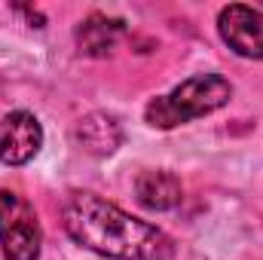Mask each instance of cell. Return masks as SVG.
Instances as JSON below:
<instances>
[{
  "mask_svg": "<svg viewBox=\"0 0 263 260\" xmlns=\"http://www.w3.org/2000/svg\"><path fill=\"white\" fill-rule=\"evenodd\" d=\"M220 40L242 59H263V12L254 6L230 3L217 12Z\"/></svg>",
  "mask_w": 263,
  "mask_h": 260,
  "instance_id": "obj_4",
  "label": "cell"
},
{
  "mask_svg": "<svg viewBox=\"0 0 263 260\" xmlns=\"http://www.w3.org/2000/svg\"><path fill=\"white\" fill-rule=\"evenodd\" d=\"M0 251L6 260H37L43 251L34 205L12 190H0Z\"/></svg>",
  "mask_w": 263,
  "mask_h": 260,
  "instance_id": "obj_3",
  "label": "cell"
},
{
  "mask_svg": "<svg viewBox=\"0 0 263 260\" xmlns=\"http://www.w3.org/2000/svg\"><path fill=\"white\" fill-rule=\"evenodd\" d=\"M135 196L150 211H172L181 205L184 187H181L178 175L162 172V169H147L135 178Z\"/></svg>",
  "mask_w": 263,
  "mask_h": 260,
  "instance_id": "obj_7",
  "label": "cell"
},
{
  "mask_svg": "<svg viewBox=\"0 0 263 260\" xmlns=\"http://www.w3.org/2000/svg\"><path fill=\"white\" fill-rule=\"evenodd\" d=\"M126 34V22L123 18H110V15H89L80 28H77V46L83 55L92 59H104L110 55V49L117 46V40Z\"/></svg>",
  "mask_w": 263,
  "mask_h": 260,
  "instance_id": "obj_8",
  "label": "cell"
},
{
  "mask_svg": "<svg viewBox=\"0 0 263 260\" xmlns=\"http://www.w3.org/2000/svg\"><path fill=\"white\" fill-rule=\"evenodd\" d=\"M73 138H77V144L86 153H92V156H110L123 144V126L117 123V117L95 110V114H86L73 126Z\"/></svg>",
  "mask_w": 263,
  "mask_h": 260,
  "instance_id": "obj_6",
  "label": "cell"
},
{
  "mask_svg": "<svg viewBox=\"0 0 263 260\" xmlns=\"http://www.w3.org/2000/svg\"><path fill=\"white\" fill-rule=\"evenodd\" d=\"M67 236L104 257L117 260H168L175 242L153 224L132 217L120 205L101 199L98 193L77 190L62 205Z\"/></svg>",
  "mask_w": 263,
  "mask_h": 260,
  "instance_id": "obj_1",
  "label": "cell"
},
{
  "mask_svg": "<svg viewBox=\"0 0 263 260\" xmlns=\"http://www.w3.org/2000/svg\"><path fill=\"white\" fill-rule=\"evenodd\" d=\"M230 98H233L230 80H223L220 73H196L178 83L172 92L150 98V104L144 107V120L153 129H175L220 110Z\"/></svg>",
  "mask_w": 263,
  "mask_h": 260,
  "instance_id": "obj_2",
  "label": "cell"
},
{
  "mask_svg": "<svg viewBox=\"0 0 263 260\" xmlns=\"http://www.w3.org/2000/svg\"><path fill=\"white\" fill-rule=\"evenodd\" d=\"M43 147V126L28 110H12L0 120V162L25 165Z\"/></svg>",
  "mask_w": 263,
  "mask_h": 260,
  "instance_id": "obj_5",
  "label": "cell"
}]
</instances>
